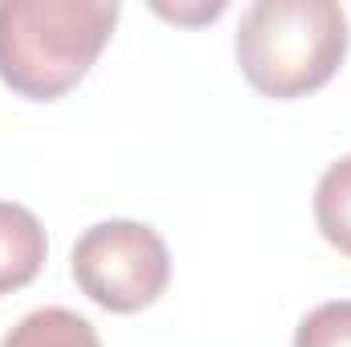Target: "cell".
<instances>
[{
  "label": "cell",
  "mask_w": 351,
  "mask_h": 347,
  "mask_svg": "<svg viewBox=\"0 0 351 347\" xmlns=\"http://www.w3.org/2000/svg\"><path fill=\"white\" fill-rule=\"evenodd\" d=\"M114 0H0V82L53 102L78 86L119 25Z\"/></svg>",
  "instance_id": "cell-1"
},
{
  "label": "cell",
  "mask_w": 351,
  "mask_h": 347,
  "mask_svg": "<svg viewBox=\"0 0 351 347\" xmlns=\"http://www.w3.org/2000/svg\"><path fill=\"white\" fill-rule=\"evenodd\" d=\"M348 12L335 0H254L233 53L245 82L278 102L323 90L348 58Z\"/></svg>",
  "instance_id": "cell-2"
},
{
  "label": "cell",
  "mask_w": 351,
  "mask_h": 347,
  "mask_svg": "<svg viewBox=\"0 0 351 347\" xmlns=\"http://www.w3.org/2000/svg\"><path fill=\"white\" fill-rule=\"evenodd\" d=\"M70 274L90 302L110 315H135L152 307L172 282L168 241L143 221H98L74 241Z\"/></svg>",
  "instance_id": "cell-3"
},
{
  "label": "cell",
  "mask_w": 351,
  "mask_h": 347,
  "mask_svg": "<svg viewBox=\"0 0 351 347\" xmlns=\"http://www.w3.org/2000/svg\"><path fill=\"white\" fill-rule=\"evenodd\" d=\"M45 254L49 241L37 213L16 200H0V294L25 290L41 274Z\"/></svg>",
  "instance_id": "cell-4"
},
{
  "label": "cell",
  "mask_w": 351,
  "mask_h": 347,
  "mask_svg": "<svg viewBox=\"0 0 351 347\" xmlns=\"http://www.w3.org/2000/svg\"><path fill=\"white\" fill-rule=\"evenodd\" d=\"M0 347H102L94 323L82 319L78 311H66V307H41V311H29Z\"/></svg>",
  "instance_id": "cell-5"
},
{
  "label": "cell",
  "mask_w": 351,
  "mask_h": 347,
  "mask_svg": "<svg viewBox=\"0 0 351 347\" xmlns=\"http://www.w3.org/2000/svg\"><path fill=\"white\" fill-rule=\"evenodd\" d=\"M315 225L331 250L351 258V156L335 160L315 184Z\"/></svg>",
  "instance_id": "cell-6"
},
{
  "label": "cell",
  "mask_w": 351,
  "mask_h": 347,
  "mask_svg": "<svg viewBox=\"0 0 351 347\" xmlns=\"http://www.w3.org/2000/svg\"><path fill=\"white\" fill-rule=\"evenodd\" d=\"M294 347H351V298L319 302L298 323Z\"/></svg>",
  "instance_id": "cell-7"
},
{
  "label": "cell",
  "mask_w": 351,
  "mask_h": 347,
  "mask_svg": "<svg viewBox=\"0 0 351 347\" xmlns=\"http://www.w3.org/2000/svg\"><path fill=\"white\" fill-rule=\"evenodd\" d=\"M160 16H172V21H217L225 12V0H213V4H196V8H168V4H156Z\"/></svg>",
  "instance_id": "cell-8"
}]
</instances>
